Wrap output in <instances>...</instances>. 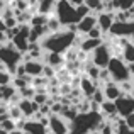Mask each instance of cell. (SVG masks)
Segmentation results:
<instances>
[{"label": "cell", "mask_w": 134, "mask_h": 134, "mask_svg": "<svg viewBox=\"0 0 134 134\" xmlns=\"http://www.w3.org/2000/svg\"><path fill=\"white\" fill-rule=\"evenodd\" d=\"M76 32L66 29V31H56V32H49L48 36H44L39 41L43 51L48 53H58V54H65L70 48L75 46Z\"/></svg>", "instance_id": "cell-1"}, {"label": "cell", "mask_w": 134, "mask_h": 134, "mask_svg": "<svg viewBox=\"0 0 134 134\" xmlns=\"http://www.w3.org/2000/svg\"><path fill=\"white\" fill-rule=\"evenodd\" d=\"M54 17L59 20L63 27H70V26H76L80 22L78 12H76V5L70 3L68 0H58L54 7Z\"/></svg>", "instance_id": "cell-2"}, {"label": "cell", "mask_w": 134, "mask_h": 134, "mask_svg": "<svg viewBox=\"0 0 134 134\" xmlns=\"http://www.w3.org/2000/svg\"><path fill=\"white\" fill-rule=\"evenodd\" d=\"M0 61L5 65L7 71L14 76V71H15L17 65L22 63V53L17 51V49L10 44V41H9L7 44L0 46Z\"/></svg>", "instance_id": "cell-3"}, {"label": "cell", "mask_w": 134, "mask_h": 134, "mask_svg": "<svg viewBox=\"0 0 134 134\" xmlns=\"http://www.w3.org/2000/svg\"><path fill=\"white\" fill-rule=\"evenodd\" d=\"M107 71L110 75L112 82H115V83H122V82L131 80V73H129L127 63L122 61V58H119V56H112L110 58V61L107 65Z\"/></svg>", "instance_id": "cell-4"}, {"label": "cell", "mask_w": 134, "mask_h": 134, "mask_svg": "<svg viewBox=\"0 0 134 134\" xmlns=\"http://www.w3.org/2000/svg\"><path fill=\"white\" fill-rule=\"evenodd\" d=\"M109 36L112 37H119V39H134V19L126 20V22H115L112 24L110 31H109Z\"/></svg>", "instance_id": "cell-5"}, {"label": "cell", "mask_w": 134, "mask_h": 134, "mask_svg": "<svg viewBox=\"0 0 134 134\" xmlns=\"http://www.w3.org/2000/svg\"><path fill=\"white\" fill-rule=\"evenodd\" d=\"M90 54H92V65H95L100 70L107 68L109 61H110V58H112V51H110V48H109V44H105V43H102L98 48H95Z\"/></svg>", "instance_id": "cell-6"}, {"label": "cell", "mask_w": 134, "mask_h": 134, "mask_svg": "<svg viewBox=\"0 0 134 134\" xmlns=\"http://www.w3.org/2000/svg\"><path fill=\"white\" fill-rule=\"evenodd\" d=\"M114 104H115V109H117V115L127 117L129 114L134 112V98L129 97L127 93H122Z\"/></svg>", "instance_id": "cell-7"}, {"label": "cell", "mask_w": 134, "mask_h": 134, "mask_svg": "<svg viewBox=\"0 0 134 134\" xmlns=\"http://www.w3.org/2000/svg\"><path fill=\"white\" fill-rule=\"evenodd\" d=\"M48 129L51 131V134H68L70 132V127H68V124H66V121L58 114L49 115Z\"/></svg>", "instance_id": "cell-8"}, {"label": "cell", "mask_w": 134, "mask_h": 134, "mask_svg": "<svg viewBox=\"0 0 134 134\" xmlns=\"http://www.w3.org/2000/svg\"><path fill=\"white\" fill-rule=\"evenodd\" d=\"M22 65H24V71H26L27 76H32V78L43 76V68H44L43 61H39V59H26V61H22Z\"/></svg>", "instance_id": "cell-9"}, {"label": "cell", "mask_w": 134, "mask_h": 134, "mask_svg": "<svg viewBox=\"0 0 134 134\" xmlns=\"http://www.w3.org/2000/svg\"><path fill=\"white\" fill-rule=\"evenodd\" d=\"M17 107L20 109L22 115H26V117H29V119H32L34 115H36V112L39 110V105L34 100H31V98H20V100L17 102Z\"/></svg>", "instance_id": "cell-10"}, {"label": "cell", "mask_w": 134, "mask_h": 134, "mask_svg": "<svg viewBox=\"0 0 134 134\" xmlns=\"http://www.w3.org/2000/svg\"><path fill=\"white\" fill-rule=\"evenodd\" d=\"M97 26V15L95 14H88L83 19H80V22L76 24V34H88V31H92Z\"/></svg>", "instance_id": "cell-11"}, {"label": "cell", "mask_w": 134, "mask_h": 134, "mask_svg": "<svg viewBox=\"0 0 134 134\" xmlns=\"http://www.w3.org/2000/svg\"><path fill=\"white\" fill-rule=\"evenodd\" d=\"M19 126L24 127L22 131L26 134H46L48 132V129L43 124H39V121H36V119H27L24 122H19Z\"/></svg>", "instance_id": "cell-12"}, {"label": "cell", "mask_w": 134, "mask_h": 134, "mask_svg": "<svg viewBox=\"0 0 134 134\" xmlns=\"http://www.w3.org/2000/svg\"><path fill=\"white\" fill-rule=\"evenodd\" d=\"M112 24H114V12H100L97 14V27L102 31V32H109L112 27Z\"/></svg>", "instance_id": "cell-13"}, {"label": "cell", "mask_w": 134, "mask_h": 134, "mask_svg": "<svg viewBox=\"0 0 134 134\" xmlns=\"http://www.w3.org/2000/svg\"><path fill=\"white\" fill-rule=\"evenodd\" d=\"M102 92H104V95H105V100H112V102H115L122 95L121 87H119V83H115V82L105 83V85L102 87Z\"/></svg>", "instance_id": "cell-14"}, {"label": "cell", "mask_w": 134, "mask_h": 134, "mask_svg": "<svg viewBox=\"0 0 134 134\" xmlns=\"http://www.w3.org/2000/svg\"><path fill=\"white\" fill-rule=\"evenodd\" d=\"M95 83H97V82L90 80L88 76H82V78H80L78 88H80V92H83V95H85L87 98H90L92 95H93V92L97 90V85H95Z\"/></svg>", "instance_id": "cell-15"}, {"label": "cell", "mask_w": 134, "mask_h": 134, "mask_svg": "<svg viewBox=\"0 0 134 134\" xmlns=\"http://www.w3.org/2000/svg\"><path fill=\"white\" fill-rule=\"evenodd\" d=\"M98 112H100L102 117L107 115V119H117V109H115V104L112 100H104L102 102Z\"/></svg>", "instance_id": "cell-16"}, {"label": "cell", "mask_w": 134, "mask_h": 134, "mask_svg": "<svg viewBox=\"0 0 134 134\" xmlns=\"http://www.w3.org/2000/svg\"><path fill=\"white\" fill-rule=\"evenodd\" d=\"M58 0H37L36 7H37V14H43V15H53L54 12V7Z\"/></svg>", "instance_id": "cell-17"}, {"label": "cell", "mask_w": 134, "mask_h": 134, "mask_svg": "<svg viewBox=\"0 0 134 134\" xmlns=\"http://www.w3.org/2000/svg\"><path fill=\"white\" fill-rule=\"evenodd\" d=\"M104 41L102 39H92V37H85V39H80V51L82 53H87V54H90L92 51H93L95 48H98Z\"/></svg>", "instance_id": "cell-18"}, {"label": "cell", "mask_w": 134, "mask_h": 134, "mask_svg": "<svg viewBox=\"0 0 134 134\" xmlns=\"http://www.w3.org/2000/svg\"><path fill=\"white\" fill-rule=\"evenodd\" d=\"M63 63H65V58H63V54L44 51V65H49V66H53V68H59Z\"/></svg>", "instance_id": "cell-19"}, {"label": "cell", "mask_w": 134, "mask_h": 134, "mask_svg": "<svg viewBox=\"0 0 134 134\" xmlns=\"http://www.w3.org/2000/svg\"><path fill=\"white\" fill-rule=\"evenodd\" d=\"M46 29H48V32H56V31H61L63 26L59 24V20L54 15H49L48 22H46Z\"/></svg>", "instance_id": "cell-20"}, {"label": "cell", "mask_w": 134, "mask_h": 134, "mask_svg": "<svg viewBox=\"0 0 134 134\" xmlns=\"http://www.w3.org/2000/svg\"><path fill=\"white\" fill-rule=\"evenodd\" d=\"M114 10H129L134 5V0H110Z\"/></svg>", "instance_id": "cell-21"}, {"label": "cell", "mask_w": 134, "mask_h": 134, "mask_svg": "<svg viewBox=\"0 0 134 134\" xmlns=\"http://www.w3.org/2000/svg\"><path fill=\"white\" fill-rule=\"evenodd\" d=\"M0 129H3L5 132H10V131L15 129V122H14L10 117H7V119H3V121L0 122Z\"/></svg>", "instance_id": "cell-22"}, {"label": "cell", "mask_w": 134, "mask_h": 134, "mask_svg": "<svg viewBox=\"0 0 134 134\" xmlns=\"http://www.w3.org/2000/svg\"><path fill=\"white\" fill-rule=\"evenodd\" d=\"M12 78H14V76L10 75L7 70H2V71H0V87L10 85V83H12Z\"/></svg>", "instance_id": "cell-23"}, {"label": "cell", "mask_w": 134, "mask_h": 134, "mask_svg": "<svg viewBox=\"0 0 134 134\" xmlns=\"http://www.w3.org/2000/svg\"><path fill=\"white\" fill-rule=\"evenodd\" d=\"M102 36H104V32H102L97 26H95L92 31H88V34H87V37H92V39H102ZM102 41H104V39H102Z\"/></svg>", "instance_id": "cell-24"}, {"label": "cell", "mask_w": 134, "mask_h": 134, "mask_svg": "<svg viewBox=\"0 0 134 134\" xmlns=\"http://www.w3.org/2000/svg\"><path fill=\"white\" fill-rule=\"evenodd\" d=\"M124 122H126V126H127L129 131H134V112H132V114H129L127 117L124 119Z\"/></svg>", "instance_id": "cell-25"}, {"label": "cell", "mask_w": 134, "mask_h": 134, "mask_svg": "<svg viewBox=\"0 0 134 134\" xmlns=\"http://www.w3.org/2000/svg\"><path fill=\"white\" fill-rule=\"evenodd\" d=\"M127 68H129V73H131V76H134V63H129Z\"/></svg>", "instance_id": "cell-26"}, {"label": "cell", "mask_w": 134, "mask_h": 134, "mask_svg": "<svg viewBox=\"0 0 134 134\" xmlns=\"http://www.w3.org/2000/svg\"><path fill=\"white\" fill-rule=\"evenodd\" d=\"M0 31H7L5 22H3V19H2V17H0Z\"/></svg>", "instance_id": "cell-27"}, {"label": "cell", "mask_w": 134, "mask_h": 134, "mask_svg": "<svg viewBox=\"0 0 134 134\" xmlns=\"http://www.w3.org/2000/svg\"><path fill=\"white\" fill-rule=\"evenodd\" d=\"M9 134H26V132H24L22 129H14V131H10Z\"/></svg>", "instance_id": "cell-28"}, {"label": "cell", "mask_w": 134, "mask_h": 134, "mask_svg": "<svg viewBox=\"0 0 134 134\" xmlns=\"http://www.w3.org/2000/svg\"><path fill=\"white\" fill-rule=\"evenodd\" d=\"M5 5H7V3H5V0H0V12L3 10V7H5Z\"/></svg>", "instance_id": "cell-29"}, {"label": "cell", "mask_w": 134, "mask_h": 134, "mask_svg": "<svg viewBox=\"0 0 134 134\" xmlns=\"http://www.w3.org/2000/svg\"><path fill=\"white\" fill-rule=\"evenodd\" d=\"M0 134H9V132H5L3 129H0Z\"/></svg>", "instance_id": "cell-30"}]
</instances>
